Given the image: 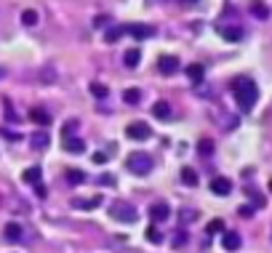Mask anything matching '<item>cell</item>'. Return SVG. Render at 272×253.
I'll list each match as a JSON object with an SVG mask.
<instances>
[{
	"label": "cell",
	"mask_w": 272,
	"mask_h": 253,
	"mask_svg": "<svg viewBox=\"0 0 272 253\" xmlns=\"http://www.w3.org/2000/svg\"><path fill=\"white\" fill-rule=\"evenodd\" d=\"M22 22H24V24H27V27H35V24H38V22H40V16H38V11H32V8H27V11H24V14H22Z\"/></svg>",
	"instance_id": "obj_26"
},
{
	"label": "cell",
	"mask_w": 272,
	"mask_h": 253,
	"mask_svg": "<svg viewBox=\"0 0 272 253\" xmlns=\"http://www.w3.org/2000/svg\"><path fill=\"white\" fill-rule=\"evenodd\" d=\"M184 72H187V77H190L192 83H195V86H200L203 77H205V67H203V64H190Z\"/></svg>",
	"instance_id": "obj_13"
},
{
	"label": "cell",
	"mask_w": 272,
	"mask_h": 253,
	"mask_svg": "<svg viewBox=\"0 0 272 253\" xmlns=\"http://www.w3.org/2000/svg\"><path fill=\"white\" fill-rule=\"evenodd\" d=\"M40 168L38 165H32V168H27V171H24V181H27V184H40Z\"/></svg>",
	"instance_id": "obj_23"
},
{
	"label": "cell",
	"mask_w": 272,
	"mask_h": 253,
	"mask_svg": "<svg viewBox=\"0 0 272 253\" xmlns=\"http://www.w3.org/2000/svg\"><path fill=\"white\" fill-rule=\"evenodd\" d=\"M144 237H147L152 245H160V243H163V232L157 229V226H147V232H144Z\"/></svg>",
	"instance_id": "obj_24"
},
{
	"label": "cell",
	"mask_w": 272,
	"mask_h": 253,
	"mask_svg": "<svg viewBox=\"0 0 272 253\" xmlns=\"http://www.w3.org/2000/svg\"><path fill=\"white\" fill-rule=\"evenodd\" d=\"M123 35H125V27H123V24H117V27H110L107 32H104V43H117Z\"/></svg>",
	"instance_id": "obj_20"
},
{
	"label": "cell",
	"mask_w": 272,
	"mask_h": 253,
	"mask_svg": "<svg viewBox=\"0 0 272 253\" xmlns=\"http://www.w3.org/2000/svg\"><path fill=\"white\" fill-rule=\"evenodd\" d=\"M232 94H235V101L237 107L243 109V112H251L259 99V88L254 80H248V77H237L235 83H232Z\"/></svg>",
	"instance_id": "obj_1"
},
{
	"label": "cell",
	"mask_w": 272,
	"mask_h": 253,
	"mask_svg": "<svg viewBox=\"0 0 272 253\" xmlns=\"http://www.w3.org/2000/svg\"><path fill=\"white\" fill-rule=\"evenodd\" d=\"M110 213H112V219H115V221H123V224H134L136 219H139L136 208H134L131 203H125V200H117V203H112Z\"/></svg>",
	"instance_id": "obj_3"
},
{
	"label": "cell",
	"mask_w": 272,
	"mask_h": 253,
	"mask_svg": "<svg viewBox=\"0 0 272 253\" xmlns=\"http://www.w3.org/2000/svg\"><path fill=\"white\" fill-rule=\"evenodd\" d=\"M184 240H187V232H184V229H179V232H176V237H174V245L179 248V245H184Z\"/></svg>",
	"instance_id": "obj_33"
},
{
	"label": "cell",
	"mask_w": 272,
	"mask_h": 253,
	"mask_svg": "<svg viewBox=\"0 0 272 253\" xmlns=\"http://www.w3.org/2000/svg\"><path fill=\"white\" fill-rule=\"evenodd\" d=\"M251 14H254L259 22H267L270 19V5L264 3V0H254V3H251Z\"/></svg>",
	"instance_id": "obj_11"
},
{
	"label": "cell",
	"mask_w": 272,
	"mask_h": 253,
	"mask_svg": "<svg viewBox=\"0 0 272 253\" xmlns=\"http://www.w3.org/2000/svg\"><path fill=\"white\" fill-rule=\"evenodd\" d=\"M184 3H197V0H184Z\"/></svg>",
	"instance_id": "obj_39"
},
{
	"label": "cell",
	"mask_w": 272,
	"mask_h": 253,
	"mask_svg": "<svg viewBox=\"0 0 272 253\" xmlns=\"http://www.w3.org/2000/svg\"><path fill=\"white\" fill-rule=\"evenodd\" d=\"M211 192L219 194V197H227V194L232 192V181L227 176H214L211 179Z\"/></svg>",
	"instance_id": "obj_5"
},
{
	"label": "cell",
	"mask_w": 272,
	"mask_h": 253,
	"mask_svg": "<svg viewBox=\"0 0 272 253\" xmlns=\"http://www.w3.org/2000/svg\"><path fill=\"white\" fill-rule=\"evenodd\" d=\"M139 59H142V51H139V48H128V51L123 54V64H125L128 69H136V67H139Z\"/></svg>",
	"instance_id": "obj_15"
},
{
	"label": "cell",
	"mask_w": 272,
	"mask_h": 253,
	"mask_svg": "<svg viewBox=\"0 0 272 253\" xmlns=\"http://www.w3.org/2000/svg\"><path fill=\"white\" fill-rule=\"evenodd\" d=\"M123 101H125V104H139V101H142V91H139V88L123 91Z\"/></svg>",
	"instance_id": "obj_22"
},
{
	"label": "cell",
	"mask_w": 272,
	"mask_h": 253,
	"mask_svg": "<svg viewBox=\"0 0 272 253\" xmlns=\"http://www.w3.org/2000/svg\"><path fill=\"white\" fill-rule=\"evenodd\" d=\"M237 213H240L243 219H251V216H254V205H240V208H237Z\"/></svg>",
	"instance_id": "obj_32"
},
{
	"label": "cell",
	"mask_w": 272,
	"mask_h": 253,
	"mask_svg": "<svg viewBox=\"0 0 272 253\" xmlns=\"http://www.w3.org/2000/svg\"><path fill=\"white\" fill-rule=\"evenodd\" d=\"M35 194L43 200V197H45V187H43V184H35Z\"/></svg>",
	"instance_id": "obj_37"
},
{
	"label": "cell",
	"mask_w": 272,
	"mask_h": 253,
	"mask_svg": "<svg viewBox=\"0 0 272 253\" xmlns=\"http://www.w3.org/2000/svg\"><path fill=\"white\" fill-rule=\"evenodd\" d=\"M64 179H67V184L78 187V184H83V181H85V173L80 171V168H67V171H64Z\"/></svg>",
	"instance_id": "obj_18"
},
{
	"label": "cell",
	"mask_w": 272,
	"mask_h": 253,
	"mask_svg": "<svg viewBox=\"0 0 272 253\" xmlns=\"http://www.w3.org/2000/svg\"><path fill=\"white\" fill-rule=\"evenodd\" d=\"M205 232H208V235H219V232H224V221H222V219H214V221H208Z\"/></svg>",
	"instance_id": "obj_30"
},
{
	"label": "cell",
	"mask_w": 272,
	"mask_h": 253,
	"mask_svg": "<svg viewBox=\"0 0 272 253\" xmlns=\"http://www.w3.org/2000/svg\"><path fill=\"white\" fill-rule=\"evenodd\" d=\"M48 133H45V128H40V131H35L32 133V139H30V144H32V149H45L48 147Z\"/></svg>",
	"instance_id": "obj_16"
},
{
	"label": "cell",
	"mask_w": 272,
	"mask_h": 253,
	"mask_svg": "<svg viewBox=\"0 0 272 253\" xmlns=\"http://www.w3.org/2000/svg\"><path fill=\"white\" fill-rule=\"evenodd\" d=\"M125 136L134 139V141H144V139H150V136H152V128L144 120H134V123L125 126Z\"/></svg>",
	"instance_id": "obj_4"
},
{
	"label": "cell",
	"mask_w": 272,
	"mask_h": 253,
	"mask_svg": "<svg viewBox=\"0 0 272 253\" xmlns=\"http://www.w3.org/2000/svg\"><path fill=\"white\" fill-rule=\"evenodd\" d=\"M30 120L35 123L38 128H48V126H51V112H45L43 107H32V112H30Z\"/></svg>",
	"instance_id": "obj_7"
},
{
	"label": "cell",
	"mask_w": 272,
	"mask_h": 253,
	"mask_svg": "<svg viewBox=\"0 0 272 253\" xmlns=\"http://www.w3.org/2000/svg\"><path fill=\"white\" fill-rule=\"evenodd\" d=\"M157 69H160V75H176L179 59L176 56H160V59H157Z\"/></svg>",
	"instance_id": "obj_6"
},
{
	"label": "cell",
	"mask_w": 272,
	"mask_h": 253,
	"mask_svg": "<svg viewBox=\"0 0 272 253\" xmlns=\"http://www.w3.org/2000/svg\"><path fill=\"white\" fill-rule=\"evenodd\" d=\"M152 115H155L157 120H168L171 115H174V109H171L168 101H157V104L152 107Z\"/></svg>",
	"instance_id": "obj_17"
},
{
	"label": "cell",
	"mask_w": 272,
	"mask_h": 253,
	"mask_svg": "<svg viewBox=\"0 0 272 253\" xmlns=\"http://www.w3.org/2000/svg\"><path fill=\"white\" fill-rule=\"evenodd\" d=\"M107 24H110V19H107V16H96V19H94V27H96V30L107 27Z\"/></svg>",
	"instance_id": "obj_34"
},
{
	"label": "cell",
	"mask_w": 272,
	"mask_h": 253,
	"mask_svg": "<svg viewBox=\"0 0 272 253\" xmlns=\"http://www.w3.org/2000/svg\"><path fill=\"white\" fill-rule=\"evenodd\" d=\"M270 192H272V181H270Z\"/></svg>",
	"instance_id": "obj_40"
},
{
	"label": "cell",
	"mask_w": 272,
	"mask_h": 253,
	"mask_svg": "<svg viewBox=\"0 0 272 253\" xmlns=\"http://www.w3.org/2000/svg\"><path fill=\"white\" fill-rule=\"evenodd\" d=\"M219 35H222L224 40H230V43H237V40H243L245 32L240 27H227V24H219Z\"/></svg>",
	"instance_id": "obj_8"
},
{
	"label": "cell",
	"mask_w": 272,
	"mask_h": 253,
	"mask_svg": "<svg viewBox=\"0 0 272 253\" xmlns=\"http://www.w3.org/2000/svg\"><path fill=\"white\" fill-rule=\"evenodd\" d=\"M78 126H80V123H78L75 118H72V120H67V123H64V126H62V139H70V136H72V133H75V131H78Z\"/></svg>",
	"instance_id": "obj_27"
},
{
	"label": "cell",
	"mask_w": 272,
	"mask_h": 253,
	"mask_svg": "<svg viewBox=\"0 0 272 253\" xmlns=\"http://www.w3.org/2000/svg\"><path fill=\"white\" fill-rule=\"evenodd\" d=\"M197 213L195 211H182V221H195Z\"/></svg>",
	"instance_id": "obj_35"
},
{
	"label": "cell",
	"mask_w": 272,
	"mask_h": 253,
	"mask_svg": "<svg viewBox=\"0 0 272 253\" xmlns=\"http://www.w3.org/2000/svg\"><path fill=\"white\" fill-rule=\"evenodd\" d=\"M107 160H110V155H104V152H96V155H94V163H99V165L107 163Z\"/></svg>",
	"instance_id": "obj_36"
},
{
	"label": "cell",
	"mask_w": 272,
	"mask_h": 253,
	"mask_svg": "<svg viewBox=\"0 0 272 253\" xmlns=\"http://www.w3.org/2000/svg\"><path fill=\"white\" fill-rule=\"evenodd\" d=\"M182 181H184L187 187H195V184H197V173L192 171V168H182Z\"/></svg>",
	"instance_id": "obj_28"
},
{
	"label": "cell",
	"mask_w": 272,
	"mask_h": 253,
	"mask_svg": "<svg viewBox=\"0 0 272 253\" xmlns=\"http://www.w3.org/2000/svg\"><path fill=\"white\" fill-rule=\"evenodd\" d=\"M150 216H152V221H168V216H171L168 203H155L150 208Z\"/></svg>",
	"instance_id": "obj_10"
},
{
	"label": "cell",
	"mask_w": 272,
	"mask_h": 253,
	"mask_svg": "<svg viewBox=\"0 0 272 253\" xmlns=\"http://www.w3.org/2000/svg\"><path fill=\"white\" fill-rule=\"evenodd\" d=\"M248 197H251V203H254V208H264V197L256 190H248Z\"/></svg>",
	"instance_id": "obj_31"
},
{
	"label": "cell",
	"mask_w": 272,
	"mask_h": 253,
	"mask_svg": "<svg viewBox=\"0 0 272 253\" xmlns=\"http://www.w3.org/2000/svg\"><path fill=\"white\" fill-rule=\"evenodd\" d=\"M99 203H102V197H91V200H80V197H75V200H72V208H83V211H91V208H96Z\"/></svg>",
	"instance_id": "obj_21"
},
{
	"label": "cell",
	"mask_w": 272,
	"mask_h": 253,
	"mask_svg": "<svg viewBox=\"0 0 272 253\" xmlns=\"http://www.w3.org/2000/svg\"><path fill=\"white\" fill-rule=\"evenodd\" d=\"M91 94L96 96V99H107V94H110V88L104 86V83H91Z\"/></svg>",
	"instance_id": "obj_29"
},
{
	"label": "cell",
	"mask_w": 272,
	"mask_h": 253,
	"mask_svg": "<svg viewBox=\"0 0 272 253\" xmlns=\"http://www.w3.org/2000/svg\"><path fill=\"white\" fill-rule=\"evenodd\" d=\"M197 152H200L203 158L214 155V141H211V139H200V141H197Z\"/></svg>",
	"instance_id": "obj_25"
},
{
	"label": "cell",
	"mask_w": 272,
	"mask_h": 253,
	"mask_svg": "<svg viewBox=\"0 0 272 253\" xmlns=\"http://www.w3.org/2000/svg\"><path fill=\"white\" fill-rule=\"evenodd\" d=\"M3 235H5V240H8V243H19V240H22V235H24V229H22L16 221H11V224H5Z\"/></svg>",
	"instance_id": "obj_12"
},
{
	"label": "cell",
	"mask_w": 272,
	"mask_h": 253,
	"mask_svg": "<svg viewBox=\"0 0 272 253\" xmlns=\"http://www.w3.org/2000/svg\"><path fill=\"white\" fill-rule=\"evenodd\" d=\"M64 149H67L70 155H80L85 149V141L83 139H75V136H70V139H64Z\"/></svg>",
	"instance_id": "obj_19"
},
{
	"label": "cell",
	"mask_w": 272,
	"mask_h": 253,
	"mask_svg": "<svg viewBox=\"0 0 272 253\" xmlns=\"http://www.w3.org/2000/svg\"><path fill=\"white\" fill-rule=\"evenodd\" d=\"M125 165H128V171L136 173V176H147V173L152 171V165H155V160H152L147 152H131L128 160H125Z\"/></svg>",
	"instance_id": "obj_2"
},
{
	"label": "cell",
	"mask_w": 272,
	"mask_h": 253,
	"mask_svg": "<svg viewBox=\"0 0 272 253\" xmlns=\"http://www.w3.org/2000/svg\"><path fill=\"white\" fill-rule=\"evenodd\" d=\"M152 27H144V24H131V27H125V35H134L136 40H144V37L152 35Z\"/></svg>",
	"instance_id": "obj_14"
},
{
	"label": "cell",
	"mask_w": 272,
	"mask_h": 253,
	"mask_svg": "<svg viewBox=\"0 0 272 253\" xmlns=\"http://www.w3.org/2000/svg\"><path fill=\"white\" fill-rule=\"evenodd\" d=\"M5 115H8V120H19V118H16V112H14L11 107H5Z\"/></svg>",
	"instance_id": "obj_38"
},
{
	"label": "cell",
	"mask_w": 272,
	"mask_h": 253,
	"mask_svg": "<svg viewBox=\"0 0 272 253\" xmlns=\"http://www.w3.org/2000/svg\"><path fill=\"white\" fill-rule=\"evenodd\" d=\"M222 245H224V251L235 253V251L243 245V240H240V235H237V232H224V235H222Z\"/></svg>",
	"instance_id": "obj_9"
}]
</instances>
